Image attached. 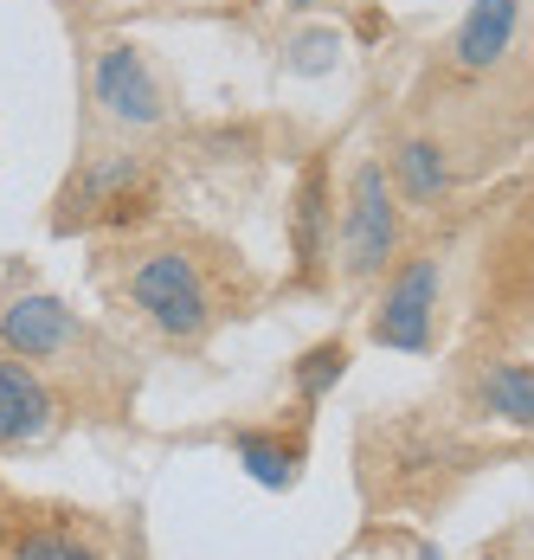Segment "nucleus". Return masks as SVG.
I'll return each mask as SVG.
<instances>
[{"label": "nucleus", "instance_id": "nucleus-1", "mask_svg": "<svg viewBox=\"0 0 534 560\" xmlns=\"http://www.w3.org/2000/svg\"><path fill=\"white\" fill-rule=\"evenodd\" d=\"M129 296H136V310L167 341H200L219 316V296H213V283H207V271H200V258H187L181 245L149 252L129 271Z\"/></svg>", "mask_w": 534, "mask_h": 560}, {"label": "nucleus", "instance_id": "nucleus-2", "mask_svg": "<svg viewBox=\"0 0 534 560\" xmlns=\"http://www.w3.org/2000/svg\"><path fill=\"white\" fill-rule=\"evenodd\" d=\"M399 245V207H393V180L380 162H361L348 180V220H341V252H348V278H374Z\"/></svg>", "mask_w": 534, "mask_h": 560}, {"label": "nucleus", "instance_id": "nucleus-3", "mask_svg": "<svg viewBox=\"0 0 534 560\" xmlns=\"http://www.w3.org/2000/svg\"><path fill=\"white\" fill-rule=\"evenodd\" d=\"M431 316H438V258H413L399 278L386 283L374 310V341L399 354H426L431 348Z\"/></svg>", "mask_w": 534, "mask_h": 560}, {"label": "nucleus", "instance_id": "nucleus-4", "mask_svg": "<svg viewBox=\"0 0 534 560\" xmlns=\"http://www.w3.org/2000/svg\"><path fill=\"white\" fill-rule=\"evenodd\" d=\"M91 91H97V104H104L116 122H129V129L161 122V84H155V71H149V58L136 52L129 39H116V46L97 52Z\"/></svg>", "mask_w": 534, "mask_h": 560}, {"label": "nucleus", "instance_id": "nucleus-5", "mask_svg": "<svg viewBox=\"0 0 534 560\" xmlns=\"http://www.w3.org/2000/svg\"><path fill=\"white\" fill-rule=\"evenodd\" d=\"M0 341H7L13 354H26V361H58V354L78 341V316H71L58 296H46V290H26V296L7 303Z\"/></svg>", "mask_w": 534, "mask_h": 560}, {"label": "nucleus", "instance_id": "nucleus-6", "mask_svg": "<svg viewBox=\"0 0 534 560\" xmlns=\"http://www.w3.org/2000/svg\"><path fill=\"white\" fill-rule=\"evenodd\" d=\"M515 20H522V0H471V13H464V26L451 39V65L464 78L496 71L515 46Z\"/></svg>", "mask_w": 534, "mask_h": 560}, {"label": "nucleus", "instance_id": "nucleus-7", "mask_svg": "<svg viewBox=\"0 0 534 560\" xmlns=\"http://www.w3.org/2000/svg\"><path fill=\"white\" fill-rule=\"evenodd\" d=\"M136 180H142V162H136V155H104V162H91V168L71 180V194H65L71 213H58V232L91 225V220H123Z\"/></svg>", "mask_w": 534, "mask_h": 560}, {"label": "nucleus", "instance_id": "nucleus-8", "mask_svg": "<svg viewBox=\"0 0 534 560\" xmlns=\"http://www.w3.org/2000/svg\"><path fill=\"white\" fill-rule=\"evenodd\" d=\"M53 425V393L20 361H0V445H33Z\"/></svg>", "mask_w": 534, "mask_h": 560}, {"label": "nucleus", "instance_id": "nucleus-9", "mask_svg": "<svg viewBox=\"0 0 534 560\" xmlns=\"http://www.w3.org/2000/svg\"><path fill=\"white\" fill-rule=\"evenodd\" d=\"M393 194H406L413 207L444 200V194H451V155H444L438 142H426V136L399 142V155H393Z\"/></svg>", "mask_w": 534, "mask_h": 560}, {"label": "nucleus", "instance_id": "nucleus-10", "mask_svg": "<svg viewBox=\"0 0 534 560\" xmlns=\"http://www.w3.org/2000/svg\"><path fill=\"white\" fill-rule=\"evenodd\" d=\"M477 399H483V412H496L502 425H529L534 419V374H529V361H496L489 374L477 381Z\"/></svg>", "mask_w": 534, "mask_h": 560}, {"label": "nucleus", "instance_id": "nucleus-11", "mask_svg": "<svg viewBox=\"0 0 534 560\" xmlns=\"http://www.w3.org/2000/svg\"><path fill=\"white\" fill-rule=\"evenodd\" d=\"M322 245H328V174L310 168L297 187V271L303 278H316Z\"/></svg>", "mask_w": 534, "mask_h": 560}, {"label": "nucleus", "instance_id": "nucleus-12", "mask_svg": "<svg viewBox=\"0 0 534 560\" xmlns=\"http://www.w3.org/2000/svg\"><path fill=\"white\" fill-rule=\"evenodd\" d=\"M232 451H239V464L252 470V483H265V490H290V483H297V457H303L297 445L270 439V432H239Z\"/></svg>", "mask_w": 534, "mask_h": 560}, {"label": "nucleus", "instance_id": "nucleus-13", "mask_svg": "<svg viewBox=\"0 0 534 560\" xmlns=\"http://www.w3.org/2000/svg\"><path fill=\"white\" fill-rule=\"evenodd\" d=\"M341 374H348V348H341V341H316V348H310V354L297 361V393H303V399L316 406V399H322L328 387H335Z\"/></svg>", "mask_w": 534, "mask_h": 560}, {"label": "nucleus", "instance_id": "nucleus-14", "mask_svg": "<svg viewBox=\"0 0 534 560\" xmlns=\"http://www.w3.org/2000/svg\"><path fill=\"white\" fill-rule=\"evenodd\" d=\"M13 560H104L91 541H78V535H58V528H39V535H26Z\"/></svg>", "mask_w": 534, "mask_h": 560}, {"label": "nucleus", "instance_id": "nucleus-15", "mask_svg": "<svg viewBox=\"0 0 534 560\" xmlns=\"http://www.w3.org/2000/svg\"><path fill=\"white\" fill-rule=\"evenodd\" d=\"M290 65H297V71H310V78H316V71H328V65H335V33H303Z\"/></svg>", "mask_w": 534, "mask_h": 560}, {"label": "nucleus", "instance_id": "nucleus-16", "mask_svg": "<svg viewBox=\"0 0 534 560\" xmlns=\"http://www.w3.org/2000/svg\"><path fill=\"white\" fill-rule=\"evenodd\" d=\"M290 7H316V0H290Z\"/></svg>", "mask_w": 534, "mask_h": 560}]
</instances>
